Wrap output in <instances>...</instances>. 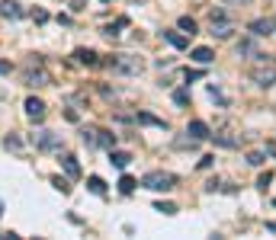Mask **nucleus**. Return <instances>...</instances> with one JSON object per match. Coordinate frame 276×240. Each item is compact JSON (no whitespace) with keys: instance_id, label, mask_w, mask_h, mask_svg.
Here are the masks:
<instances>
[{"instance_id":"obj_1","label":"nucleus","mask_w":276,"mask_h":240,"mask_svg":"<svg viewBox=\"0 0 276 240\" xmlns=\"http://www.w3.org/2000/svg\"><path fill=\"white\" fill-rule=\"evenodd\" d=\"M106 64H110L116 74H141V67H145L141 58H135V54H112Z\"/></svg>"},{"instance_id":"obj_2","label":"nucleus","mask_w":276,"mask_h":240,"mask_svg":"<svg viewBox=\"0 0 276 240\" xmlns=\"http://www.w3.org/2000/svg\"><path fill=\"white\" fill-rule=\"evenodd\" d=\"M173 183H177V180H173L170 173H161V170H154V173H145V176H141V186L151 189V192H170Z\"/></svg>"},{"instance_id":"obj_3","label":"nucleus","mask_w":276,"mask_h":240,"mask_svg":"<svg viewBox=\"0 0 276 240\" xmlns=\"http://www.w3.org/2000/svg\"><path fill=\"white\" fill-rule=\"evenodd\" d=\"M238 58H257V61H267V54L260 51V45L254 39H241L238 42Z\"/></svg>"},{"instance_id":"obj_4","label":"nucleus","mask_w":276,"mask_h":240,"mask_svg":"<svg viewBox=\"0 0 276 240\" xmlns=\"http://www.w3.org/2000/svg\"><path fill=\"white\" fill-rule=\"evenodd\" d=\"M32 144H36L39 150H55V147H58V135L39 128V132H32Z\"/></svg>"},{"instance_id":"obj_5","label":"nucleus","mask_w":276,"mask_h":240,"mask_svg":"<svg viewBox=\"0 0 276 240\" xmlns=\"http://www.w3.org/2000/svg\"><path fill=\"white\" fill-rule=\"evenodd\" d=\"M251 80H254V84H260V87H273L276 84V71H273V67H254Z\"/></svg>"},{"instance_id":"obj_6","label":"nucleus","mask_w":276,"mask_h":240,"mask_svg":"<svg viewBox=\"0 0 276 240\" xmlns=\"http://www.w3.org/2000/svg\"><path fill=\"white\" fill-rule=\"evenodd\" d=\"M26 115H29L32 122H42L45 119V102L36 99V96H29V99H26Z\"/></svg>"},{"instance_id":"obj_7","label":"nucleus","mask_w":276,"mask_h":240,"mask_svg":"<svg viewBox=\"0 0 276 240\" xmlns=\"http://www.w3.org/2000/svg\"><path fill=\"white\" fill-rule=\"evenodd\" d=\"M270 32H276L273 19H254V23H251V36L254 39H264V36H270Z\"/></svg>"},{"instance_id":"obj_8","label":"nucleus","mask_w":276,"mask_h":240,"mask_svg":"<svg viewBox=\"0 0 276 240\" xmlns=\"http://www.w3.org/2000/svg\"><path fill=\"white\" fill-rule=\"evenodd\" d=\"M49 80L52 77L42 71V64H39L36 71H26V84H29V87H49Z\"/></svg>"},{"instance_id":"obj_9","label":"nucleus","mask_w":276,"mask_h":240,"mask_svg":"<svg viewBox=\"0 0 276 240\" xmlns=\"http://www.w3.org/2000/svg\"><path fill=\"white\" fill-rule=\"evenodd\" d=\"M231 32H234L231 19H212V36H219V39H228Z\"/></svg>"},{"instance_id":"obj_10","label":"nucleus","mask_w":276,"mask_h":240,"mask_svg":"<svg viewBox=\"0 0 276 240\" xmlns=\"http://www.w3.org/2000/svg\"><path fill=\"white\" fill-rule=\"evenodd\" d=\"M0 16L16 19V16H23V10H19V3H16V0H0Z\"/></svg>"},{"instance_id":"obj_11","label":"nucleus","mask_w":276,"mask_h":240,"mask_svg":"<svg viewBox=\"0 0 276 240\" xmlns=\"http://www.w3.org/2000/svg\"><path fill=\"white\" fill-rule=\"evenodd\" d=\"M74 58H77L80 64H87V67L100 64V58H97V51H93V48H77V51H74Z\"/></svg>"},{"instance_id":"obj_12","label":"nucleus","mask_w":276,"mask_h":240,"mask_svg":"<svg viewBox=\"0 0 276 240\" xmlns=\"http://www.w3.org/2000/svg\"><path fill=\"white\" fill-rule=\"evenodd\" d=\"M186 135H193L196 141H203V138H209V125L196 119V122H190V125H186Z\"/></svg>"},{"instance_id":"obj_13","label":"nucleus","mask_w":276,"mask_h":240,"mask_svg":"<svg viewBox=\"0 0 276 240\" xmlns=\"http://www.w3.org/2000/svg\"><path fill=\"white\" fill-rule=\"evenodd\" d=\"M61 167H64V173H68L71 180H77V176H80V167H77V157H74V154L61 157Z\"/></svg>"},{"instance_id":"obj_14","label":"nucleus","mask_w":276,"mask_h":240,"mask_svg":"<svg viewBox=\"0 0 276 240\" xmlns=\"http://www.w3.org/2000/svg\"><path fill=\"white\" fill-rule=\"evenodd\" d=\"M110 163L119 167V170H125L132 163V154H125V150H110Z\"/></svg>"},{"instance_id":"obj_15","label":"nucleus","mask_w":276,"mask_h":240,"mask_svg":"<svg viewBox=\"0 0 276 240\" xmlns=\"http://www.w3.org/2000/svg\"><path fill=\"white\" fill-rule=\"evenodd\" d=\"M193 61H196V64H212L215 51L212 48H193Z\"/></svg>"},{"instance_id":"obj_16","label":"nucleus","mask_w":276,"mask_h":240,"mask_svg":"<svg viewBox=\"0 0 276 240\" xmlns=\"http://www.w3.org/2000/svg\"><path fill=\"white\" fill-rule=\"evenodd\" d=\"M164 39H167V42H170L173 48H180V51H183V48H190V39L180 36V32H164Z\"/></svg>"},{"instance_id":"obj_17","label":"nucleus","mask_w":276,"mask_h":240,"mask_svg":"<svg viewBox=\"0 0 276 240\" xmlns=\"http://www.w3.org/2000/svg\"><path fill=\"white\" fill-rule=\"evenodd\" d=\"M138 125H154V128H164V132H167V122L164 119H154L151 112H138Z\"/></svg>"},{"instance_id":"obj_18","label":"nucleus","mask_w":276,"mask_h":240,"mask_svg":"<svg viewBox=\"0 0 276 240\" xmlns=\"http://www.w3.org/2000/svg\"><path fill=\"white\" fill-rule=\"evenodd\" d=\"M87 189H90L93 195H106V183L100 180V176H90V180H87Z\"/></svg>"},{"instance_id":"obj_19","label":"nucleus","mask_w":276,"mask_h":240,"mask_svg":"<svg viewBox=\"0 0 276 240\" xmlns=\"http://www.w3.org/2000/svg\"><path fill=\"white\" fill-rule=\"evenodd\" d=\"M97 144H100V147H106V150H112V147H116V135H110V132H97Z\"/></svg>"},{"instance_id":"obj_20","label":"nucleus","mask_w":276,"mask_h":240,"mask_svg":"<svg viewBox=\"0 0 276 240\" xmlns=\"http://www.w3.org/2000/svg\"><path fill=\"white\" fill-rule=\"evenodd\" d=\"M180 29H183V32H190V36H196V29H199V26H196V19H193V16H180Z\"/></svg>"},{"instance_id":"obj_21","label":"nucleus","mask_w":276,"mask_h":240,"mask_svg":"<svg viewBox=\"0 0 276 240\" xmlns=\"http://www.w3.org/2000/svg\"><path fill=\"white\" fill-rule=\"evenodd\" d=\"M125 26H129V19L122 16V19H116L112 26H106V29H103V36H110V39H112V36H119V29H125Z\"/></svg>"},{"instance_id":"obj_22","label":"nucleus","mask_w":276,"mask_h":240,"mask_svg":"<svg viewBox=\"0 0 276 240\" xmlns=\"http://www.w3.org/2000/svg\"><path fill=\"white\" fill-rule=\"evenodd\" d=\"M135 186H138V183L132 180V176H122V180H119V192H122V195H132Z\"/></svg>"},{"instance_id":"obj_23","label":"nucleus","mask_w":276,"mask_h":240,"mask_svg":"<svg viewBox=\"0 0 276 240\" xmlns=\"http://www.w3.org/2000/svg\"><path fill=\"white\" fill-rule=\"evenodd\" d=\"M3 144H6V150H16V154L23 150V141H19L16 135H6V138H3Z\"/></svg>"},{"instance_id":"obj_24","label":"nucleus","mask_w":276,"mask_h":240,"mask_svg":"<svg viewBox=\"0 0 276 240\" xmlns=\"http://www.w3.org/2000/svg\"><path fill=\"white\" fill-rule=\"evenodd\" d=\"M154 211H161V215H177V205H173V202H158V205H154Z\"/></svg>"},{"instance_id":"obj_25","label":"nucleus","mask_w":276,"mask_h":240,"mask_svg":"<svg viewBox=\"0 0 276 240\" xmlns=\"http://www.w3.org/2000/svg\"><path fill=\"white\" fill-rule=\"evenodd\" d=\"M264 160H267V154H264V150H251V154H247V163H251V167H260Z\"/></svg>"},{"instance_id":"obj_26","label":"nucleus","mask_w":276,"mask_h":240,"mask_svg":"<svg viewBox=\"0 0 276 240\" xmlns=\"http://www.w3.org/2000/svg\"><path fill=\"white\" fill-rule=\"evenodd\" d=\"M215 144H221V147H238V141L234 138H228V135H212Z\"/></svg>"},{"instance_id":"obj_27","label":"nucleus","mask_w":276,"mask_h":240,"mask_svg":"<svg viewBox=\"0 0 276 240\" xmlns=\"http://www.w3.org/2000/svg\"><path fill=\"white\" fill-rule=\"evenodd\" d=\"M52 186H55L58 192H64V195L71 192V183H68V180H61V176H55V180H52Z\"/></svg>"},{"instance_id":"obj_28","label":"nucleus","mask_w":276,"mask_h":240,"mask_svg":"<svg viewBox=\"0 0 276 240\" xmlns=\"http://www.w3.org/2000/svg\"><path fill=\"white\" fill-rule=\"evenodd\" d=\"M270 183H273V173H270V170L257 176V189H264V192H267V186H270Z\"/></svg>"},{"instance_id":"obj_29","label":"nucleus","mask_w":276,"mask_h":240,"mask_svg":"<svg viewBox=\"0 0 276 240\" xmlns=\"http://www.w3.org/2000/svg\"><path fill=\"white\" fill-rule=\"evenodd\" d=\"M173 102H177V106H190V93H186V90H177V93H173Z\"/></svg>"},{"instance_id":"obj_30","label":"nucleus","mask_w":276,"mask_h":240,"mask_svg":"<svg viewBox=\"0 0 276 240\" xmlns=\"http://www.w3.org/2000/svg\"><path fill=\"white\" fill-rule=\"evenodd\" d=\"M80 138H84V144H97V132H93V128H84V132H80Z\"/></svg>"},{"instance_id":"obj_31","label":"nucleus","mask_w":276,"mask_h":240,"mask_svg":"<svg viewBox=\"0 0 276 240\" xmlns=\"http://www.w3.org/2000/svg\"><path fill=\"white\" fill-rule=\"evenodd\" d=\"M32 19H36V23H45V19H49V13H45V10H36V13H32Z\"/></svg>"},{"instance_id":"obj_32","label":"nucleus","mask_w":276,"mask_h":240,"mask_svg":"<svg viewBox=\"0 0 276 240\" xmlns=\"http://www.w3.org/2000/svg\"><path fill=\"white\" fill-rule=\"evenodd\" d=\"M183 77H186V84H190V80H199V77H203V71H186Z\"/></svg>"},{"instance_id":"obj_33","label":"nucleus","mask_w":276,"mask_h":240,"mask_svg":"<svg viewBox=\"0 0 276 240\" xmlns=\"http://www.w3.org/2000/svg\"><path fill=\"white\" fill-rule=\"evenodd\" d=\"M267 154H273V157H276V141H270V144H267Z\"/></svg>"},{"instance_id":"obj_34","label":"nucleus","mask_w":276,"mask_h":240,"mask_svg":"<svg viewBox=\"0 0 276 240\" xmlns=\"http://www.w3.org/2000/svg\"><path fill=\"white\" fill-rule=\"evenodd\" d=\"M0 74H10V64H6V61H0Z\"/></svg>"},{"instance_id":"obj_35","label":"nucleus","mask_w":276,"mask_h":240,"mask_svg":"<svg viewBox=\"0 0 276 240\" xmlns=\"http://www.w3.org/2000/svg\"><path fill=\"white\" fill-rule=\"evenodd\" d=\"M228 3H251V0H228Z\"/></svg>"},{"instance_id":"obj_36","label":"nucleus","mask_w":276,"mask_h":240,"mask_svg":"<svg viewBox=\"0 0 276 240\" xmlns=\"http://www.w3.org/2000/svg\"><path fill=\"white\" fill-rule=\"evenodd\" d=\"M0 215H3V205H0Z\"/></svg>"},{"instance_id":"obj_37","label":"nucleus","mask_w":276,"mask_h":240,"mask_svg":"<svg viewBox=\"0 0 276 240\" xmlns=\"http://www.w3.org/2000/svg\"><path fill=\"white\" fill-rule=\"evenodd\" d=\"M103 3H110V0H103Z\"/></svg>"}]
</instances>
